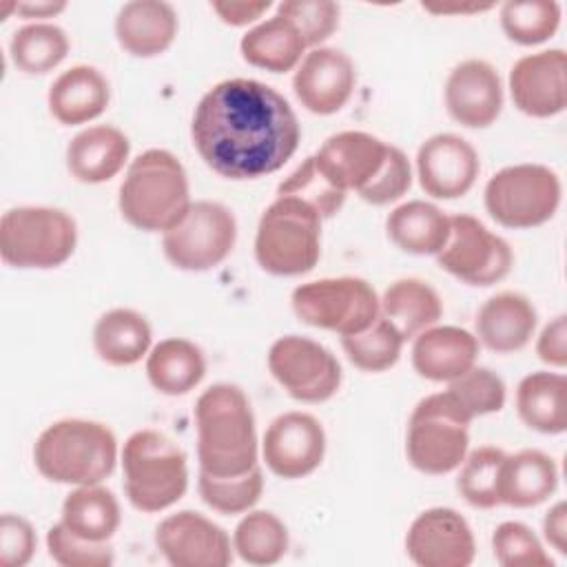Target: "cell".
Instances as JSON below:
<instances>
[{"label":"cell","mask_w":567,"mask_h":567,"mask_svg":"<svg viewBox=\"0 0 567 567\" xmlns=\"http://www.w3.org/2000/svg\"><path fill=\"white\" fill-rule=\"evenodd\" d=\"M381 315L394 323L403 339H414L419 332L436 326L443 315L439 292L423 279L403 277L392 281L379 299Z\"/></svg>","instance_id":"cell-33"},{"label":"cell","mask_w":567,"mask_h":567,"mask_svg":"<svg viewBox=\"0 0 567 567\" xmlns=\"http://www.w3.org/2000/svg\"><path fill=\"white\" fill-rule=\"evenodd\" d=\"M538 323L534 303L514 290H503L489 297L476 312V339L498 354L523 350Z\"/></svg>","instance_id":"cell-22"},{"label":"cell","mask_w":567,"mask_h":567,"mask_svg":"<svg viewBox=\"0 0 567 567\" xmlns=\"http://www.w3.org/2000/svg\"><path fill=\"white\" fill-rule=\"evenodd\" d=\"M210 9L226 24L246 27L250 22H257L270 9V2L268 0H215L210 2Z\"/></svg>","instance_id":"cell-49"},{"label":"cell","mask_w":567,"mask_h":567,"mask_svg":"<svg viewBox=\"0 0 567 567\" xmlns=\"http://www.w3.org/2000/svg\"><path fill=\"white\" fill-rule=\"evenodd\" d=\"M9 53L20 71L40 75L55 69L66 58L69 35L53 22H29L13 31Z\"/></svg>","instance_id":"cell-35"},{"label":"cell","mask_w":567,"mask_h":567,"mask_svg":"<svg viewBox=\"0 0 567 567\" xmlns=\"http://www.w3.org/2000/svg\"><path fill=\"white\" fill-rule=\"evenodd\" d=\"M131 153L128 137L111 126L97 124L80 131L66 146L69 173L82 184H102L115 177Z\"/></svg>","instance_id":"cell-26"},{"label":"cell","mask_w":567,"mask_h":567,"mask_svg":"<svg viewBox=\"0 0 567 567\" xmlns=\"http://www.w3.org/2000/svg\"><path fill=\"white\" fill-rule=\"evenodd\" d=\"M151 326L144 315L131 308H113L93 326V348L109 365H133L148 354Z\"/></svg>","instance_id":"cell-31"},{"label":"cell","mask_w":567,"mask_h":567,"mask_svg":"<svg viewBox=\"0 0 567 567\" xmlns=\"http://www.w3.org/2000/svg\"><path fill=\"white\" fill-rule=\"evenodd\" d=\"M536 354L543 363L551 368L567 365V317L558 315L551 319L536 341Z\"/></svg>","instance_id":"cell-48"},{"label":"cell","mask_w":567,"mask_h":567,"mask_svg":"<svg viewBox=\"0 0 567 567\" xmlns=\"http://www.w3.org/2000/svg\"><path fill=\"white\" fill-rule=\"evenodd\" d=\"M478 171V153L461 135L436 133L419 146V184L427 195L436 199L463 197L474 186Z\"/></svg>","instance_id":"cell-17"},{"label":"cell","mask_w":567,"mask_h":567,"mask_svg":"<svg viewBox=\"0 0 567 567\" xmlns=\"http://www.w3.org/2000/svg\"><path fill=\"white\" fill-rule=\"evenodd\" d=\"M66 9L62 0H38V2H16V13L22 18H53Z\"/></svg>","instance_id":"cell-51"},{"label":"cell","mask_w":567,"mask_h":567,"mask_svg":"<svg viewBox=\"0 0 567 567\" xmlns=\"http://www.w3.org/2000/svg\"><path fill=\"white\" fill-rule=\"evenodd\" d=\"M197 489L210 509L219 514H241L252 509L259 501L264 492V474L259 465L239 476H210L199 472Z\"/></svg>","instance_id":"cell-40"},{"label":"cell","mask_w":567,"mask_h":567,"mask_svg":"<svg viewBox=\"0 0 567 567\" xmlns=\"http://www.w3.org/2000/svg\"><path fill=\"white\" fill-rule=\"evenodd\" d=\"M237 219L233 210L219 202H193L188 213L162 235L166 259L190 272L219 266L235 248Z\"/></svg>","instance_id":"cell-11"},{"label":"cell","mask_w":567,"mask_h":567,"mask_svg":"<svg viewBox=\"0 0 567 567\" xmlns=\"http://www.w3.org/2000/svg\"><path fill=\"white\" fill-rule=\"evenodd\" d=\"M206 359L199 346L182 337H168L153 346L146 357V377L151 385L166 396L188 394L202 383Z\"/></svg>","instance_id":"cell-29"},{"label":"cell","mask_w":567,"mask_h":567,"mask_svg":"<svg viewBox=\"0 0 567 567\" xmlns=\"http://www.w3.org/2000/svg\"><path fill=\"white\" fill-rule=\"evenodd\" d=\"M388 146L390 144L370 133L341 131L319 146L315 162L337 188L357 193L379 173Z\"/></svg>","instance_id":"cell-21"},{"label":"cell","mask_w":567,"mask_h":567,"mask_svg":"<svg viewBox=\"0 0 567 567\" xmlns=\"http://www.w3.org/2000/svg\"><path fill=\"white\" fill-rule=\"evenodd\" d=\"M445 109L467 128H485L503 109V84L496 69L478 58L458 62L445 80Z\"/></svg>","instance_id":"cell-20"},{"label":"cell","mask_w":567,"mask_h":567,"mask_svg":"<svg viewBox=\"0 0 567 567\" xmlns=\"http://www.w3.org/2000/svg\"><path fill=\"white\" fill-rule=\"evenodd\" d=\"M177 29V11L164 0H133L122 4L115 16V38L135 58L164 53L173 44Z\"/></svg>","instance_id":"cell-24"},{"label":"cell","mask_w":567,"mask_h":567,"mask_svg":"<svg viewBox=\"0 0 567 567\" xmlns=\"http://www.w3.org/2000/svg\"><path fill=\"white\" fill-rule=\"evenodd\" d=\"M543 532L547 543L565 554L567 551V505L565 501H558L554 507H549V512L543 518Z\"/></svg>","instance_id":"cell-50"},{"label":"cell","mask_w":567,"mask_h":567,"mask_svg":"<svg viewBox=\"0 0 567 567\" xmlns=\"http://www.w3.org/2000/svg\"><path fill=\"white\" fill-rule=\"evenodd\" d=\"M38 472L64 485H97L117 463V441L109 425L89 419L51 423L33 445Z\"/></svg>","instance_id":"cell-4"},{"label":"cell","mask_w":567,"mask_h":567,"mask_svg":"<svg viewBox=\"0 0 567 567\" xmlns=\"http://www.w3.org/2000/svg\"><path fill=\"white\" fill-rule=\"evenodd\" d=\"M111 100L109 80L89 64H75L62 71L49 86V111L64 124L75 126L100 117Z\"/></svg>","instance_id":"cell-25"},{"label":"cell","mask_w":567,"mask_h":567,"mask_svg":"<svg viewBox=\"0 0 567 567\" xmlns=\"http://www.w3.org/2000/svg\"><path fill=\"white\" fill-rule=\"evenodd\" d=\"M261 454L272 474L281 478H303L323 461V425L308 412H284L268 425Z\"/></svg>","instance_id":"cell-16"},{"label":"cell","mask_w":567,"mask_h":567,"mask_svg":"<svg viewBox=\"0 0 567 567\" xmlns=\"http://www.w3.org/2000/svg\"><path fill=\"white\" fill-rule=\"evenodd\" d=\"M190 204L186 171L171 151L148 148L128 164L117 206L131 226L164 235L188 213Z\"/></svg>","instance_id":"cell-3"},{"label":"cell","mask_w":567,"mask_h":567,"mask_svg":"<svg viewBox=\"0 0 567 567\" xmlns=\"http://www.w3.org/2000/svg\"><path fill=\"white\" fill-rule=\"evenodd\" d=\"M403 343V334L383 315H379L365 330L341 337L346 357L363 372L390 370L399 361Z\"/></svg>","instance_id":"cell-38"},{"label":"cell","mask_w":567,"mask_h":567,"mask_svg":"<svg viewBox=\"0 0 567 567\" xmlns=\"http://www.w3.org/2000/svg\"><path fill=\"white\" fill-rule=\"evenodd\" d=\"M558 487L556 461L540 450H520L507 454L501 474V505L536 507Z\"/></svg>","instance_id":"cell-27"},{"label":"cell","mask_w":567,"mask_h":567,"mask_svg":"<svg viewBox=\"0 0 567 567\" xmlns=\"http://www.w3.org/2000/svg\"><path fill=\"white\" fill-rule=\"evenodd\" d=\"M410 186H412L410 162L401 148L390 144L379 173L361 190H357V195L372 206H385L403 197Z\"/></svg>","instance_id":"cell-46"},{"label":"cell","mask_w":567,"mask_h":567,"mask_svg":"<svg viewBox=\"0 0 567 567\" xmlns=\"http://www.w3.org/2000/svg\"><path fill=\"white\" fill-rule=\"evenodd\" d=\"M501 447L483 445L465 454L456 476L458 494L476 509H492L501 505V474L505 463Z\"/></svg>","instance_id":"cell-37"},{"label":"cell","mask_w":567,"mask_h":567,"mask_svg":"<svg viewBox=\"0 0 567 567\" xmlns=\"http://www.w3.org/2000/svg\"><path fill=\"white\" fill-rule=\"evenodd\" d=\"M425 11H430V13H436V16H447V13H481V11H489L494 4L492 2H487V4H476V2H472V4H421Z\"/></svg>","instance_id":"cell-52"},{"label":"cell","mask_w":567,"mask_h":567,"mask_svg":"<svg viewBox=\"0 0 567 567\" xmlns=\"http://www.w3.org/2000/svg\"><path fill=\"white\" fill-rule=\"evenodd\" d=\"M35 532L31 523L18 514H2L0 518V565L24 567L35 551Z\"/></svg>","instance_id":"cell-47"},{"label":"cell","mask_w":567,"mask_h":567,"mask_svg":"<svg viewBox=\"0 0 567 567\" xmlns=\"http://www.w3.org/2000/svg\"><path fill=\"white\" fill-rule=\"evenodd\" d=\"M199 472L239 476L257 463L259 445L248 396L233 383L206 388L195 403Z\"/></svg>","instance_id":"cell-2"},{"label":"cell","mask_w":567,"mask_h":567,"mask_svg":"<svg viewBox=\"0 0 567 567\" xmlns=\"http://www.w3.org/2000/svg\"><path fill=\"white\" fill-rule=\"evenodd\" d=\"M49 556L62 567H109L113 565V549L106 543L86 540L55 523L47 532Z\"/></svg>","instance_id":"cell-45"},{"label":"cell","mask_w":567,"mask_h":567,"mask_svg":"<svg viewBox=\"0 0 567 567\" xmlns=\"http://www.w3.org/2000/svg\"><path fill=\"white\" fill-rule=\"evenodd\" d=\"M277 13L299 31L306 47L317 49L337 31L341 9L332 0H284Z\"/></svg>","instance_id":"cell-44"},{"label":"cell","mask_w":567,"mask_h":567,"mask_svg":"<svg viewBox=\"0 0 567 567\" xmlns=\"http://www.w3.org/2000/svg\"><path fill=\"white\" fill-rule=\"evenodd\" d=\"M470 423L472 416L447 390L421 399L408 421L410 465L432 476L454 472L470 447Z\"/></svg>","instance_id":"cell-7"},{"label":"cell","mask_w":567,"mask_h":567,"mask_svg":"<svg viewBox=\"0 0 567 567\" xmlns=\"http://www.w3.org/2000/svg\"><path fill=\"white\" fill-rule=\"evenodd\" d=\"M558 24L560 4L554 0H509L501 7V29L520 47L549 40Z\"/></svg>","instance_id":"cell-39"},{"label":"cell","mask_w":567,"mask_h":567,"mask_svg":"<svg viewBox=\"0 0 567 567\" xmlns=\"http://www.w3.org/2000/svg\"><path fill=\"white\" fill-rule=\"evenodd\" d=\"M268 370L275 381L301 403H323L341 388V363L319 341L286 334L268 350Z\"/></svg>","instance_id":"cell-13"},{"label":"cell","mask_w":567,"mask_h":567,"mask_svg":"<svg viewBox=\"0 0 567 567\" xmlns=\"http://www.w3.org/2000/svg\"><path fill=\"white\" fill-rule=\"evenodd\" d=\"M560 177L545 164H514L485 184V208L505 228H536L560 206Z\"/></svg>","instance_id":"cell-9"},{"label":"cell","mask_w":567,"mask_h":567,"mask_svg":"<svg viewBox=\"0 0 567 567\" xmlns=\"http://www.w3.org/2000/svg\"><path fill=\"white\" fill-rule=\"evenodd\" d=\"M436 264L470 286H492L505 279L514 266L509 244L472 215H452L445 246Z\"/></svg>","instance_id":"cell-12"},{"label":"cell","mask_w":567,"mask_h":567,"mask_svg":"<svg viewBox=\"0 0 567 567\" xmlns=\"http://www.w3.org/2000/svg\"><path fill=\"white\" fill-rule=\"evenodd\" d=\"M233 549L248 565H275L288 551V529L266 509H248L233 534Z\"/></svg>","instance_id":"cell-36"},{"label":"cell","mask_w":567,"mask_h":567,"mask_svg":"<svg viewBox=\"0 0 567 567\" xmlns=\"http://www.w3.org/2000/svg\"><path fill=\"white\" fill-rule=\"evenodd\" d=\"M447 392L461 403V408L472 416H485L503 410L505 405V381L489 368H470L458 379L450 381Z\"/></svg>","instance_id":"cell-42"},{"label":"cell","mask_w":567,"mask_h":567,"mask_svg":"<svg viewBox=\"0 0 567 567\" xmlns=\"http://www.w3.org/2000/svg\"><path fill=\"white\" fill-rule=\"evenodd\" d=\"M567 55L563 49H545L523 55L509 71L514 106L529 117H551L567 104Z\"/></svg>","instance_id":"cell-19"},{"label":"cell","mask_w":567,"mask_h":567,"mask_svg":"<svg viewBox=\"0 0 567 567\" xmlns=\"http://www.w3.org/2000/svg\"><path fill=\"white\" fill-rule=\"evenodd\" d=\"M290 303L303 323L341 337L365 330L381 315L377 290L361 277H326L301 284L292 290Z\"/></svg>","instance_id":"cell-10"},{"label":"cell","mask_w":567,"mask_h":567,"mask_svg":"<svg viewBox=\"0 0 567 567\" xmlns=\"http://www.w3.org/2000/svg\"><path fill=\"white\" fill-rule=\"evenodd\" d=\"M193 144L226 179H257L279 171L301 140L299 120L272 86L233 78L208 89L195 106Z\"/></svg>","instance_id":"cell-1"},{"label":"cell","mask_w":567,"mask_h":567,"mask_svg":"<svg viewBox=\"0 0 567 567\" xmlns=\"http://www.w3.org/2000/svg\"><path fill=\"white\" fill-rule=\"evenodd\" d=\"M357 84L352 60L332 47L310 49L299 62L292 89L301 106L315 115H332L346 106Z\"/></svg>","instance_id":"cell-18"},{"label":"cell","mask_w":567,"mask_h":567,"mask_svg":"<svg viewBox=\"0 0 567 567\" xmlns=\"http://www.w3.org/2000/svg\"><path fill=\"white\" fill-rule=\"evenodd\" d=\"M75 244L78 224L62 208L18 206L0 219V255L13 268H58Z\"/></svg>","instance_id":"cell-8"},{"label":"cell","mask_w":567,"mask_h":567,"mask_svg":"<svg viewBox=\"0 0 567 567\" xmlns=\"http://www.w3.org/2000/svg\"><path fill=\"white\" fill-rule=\"evenodd\" d=\"M128 503L146 514L168 509L188 487L184 450L157 430L133 432L122 450Z\"/></svg>","instance_id":"cell-5"},{"label":"cell","mask_w":567,"mask_h":567,"mask_svg":"<svg viewBox=\"0 0 567 567\" xmlns=\"http://www.w3.org/2000/svg\"><path fill=\"white\" fill-rule=\"evenodd\" d=\"M155 543L173 567H226L233 560L226 529L193 509L166 516L155 529Z\"/></svg>","instance_id":"cell-15"},{"label":"cell","mask_w":567,"mask_h":567,"mask_svg":"<svg viewBox=\"0 0 567 567\" xmlns=\"http://www.w3.org/2000/svg\"><path fill=\"white\" fill-rule=\"evenodd\" d=\"M321 221L323 217L306 202L277 195L257 226V264L277 277H297L312 270L321 255Z\"/></svg>","instance_id":"cell-6"},{"label":"cell","mask_w":567,"mask_h":567,"mask_svg":"<svg viewBox=\"0 0 567 567\" xmlns=\"http://www.w3.org/2000/svg\"><path fill=\"white\" fill-rule=\"evenodd\" d=\"M122 514L115 494L106 487L97 485H78L73 492L66 494L62 503V518L60 523L95 543H106L120 527Z\"/></svg>","instance_id":"cell-34"},{"label":"cell","mask_w":567,"mask_h":567,"mask_svg":"<svg viewBox=\"0 0 567 567\" xmlns=\"http://www.w3.org/2000/svg\"><path fill=\"white\" fill-rule=\"evenodd\" d=\"M385 230L390 241L403 252L436 255L447 241L450 215L430 202L412 199L388 215Z\"/></svg>","instance_id":"cell-28"},{"label":"cell","mask_w":567,"mask_h":567,"mask_svg":"<svg viewBox=\"0 0 567 567\" xmlns=\"http://www.w3.org/2000/svg\"><path fill=\"white\" fill-rule=\"evenodd\" d=\"M478 339L458 326H430L412 343V365L427 381H454L476 365Z\"/></svg>","instance_id":"cell-23"},{"label":"cell","mask_w":567,"mask_h":567,"mask_svg":"<svg viewBox=\"0 0 567 567\" xmlns=\"http://www.w3.org/2000/svg\"><path fill=\"white\" fill-rule=\"evenodd\" d=\"M306 49L299 31L279 13L248 29L239 42L241 58L270 73H286L299 66Z\"/></svg>","instance_id":"cell-32"},{"label":"cell","mask_w":567,"mask_h":567,"mask_svg":"<svg viewBox=\"0 0 567 567\" xmlns=\"http://www.w3.org/2000/svg\"><path fill=\"white\" fill-rule=\"evenodd\" d=\"M405 551L419 567H467L476 556V543L467 520L456 509L430 507L412 520Z\"/></svg>","instance_id":"cell-14"},{"label":"cell","mask_w":567,"mask_h":567,"mask_svg":"<svg viewBox=\"0 0 567 567\" xmlns=\"http://www.w3.org/2000/svg\"><path fill=\"white\" fill-rule=\"evenodd\" d=\"M277 195H290L312 206L323 219L337 215L346 202V193L337 188L317 166L315 155L306 157L277 188Z\"/></svg>","instance_id":"cell-41"},{"label":"cell","mask_w":567,"mask_h":567,"mask_svg":"<svg viewBox=\"0 0 567 567\" xmlns=\"http://www.w3.org/2000/svg\"><path fill=\"white\" fill-rule=\"evenodd\" d=\"M494 558L503 567H551L554 560L536 534L518 520H505L492 536Z\"/></svg>","instance_id":"cell-43"},{"label":"cell","mask_w":567,"mask_h":567,"mask_svg":"<svg viewBox=\"0 0 567 567\" xmlns=\"http://www.w3.org/2000/svg\"><path fill=\"white\" fill-rule=\"evenodd\" d=\"M520 421L540 434L567 430V379L560 372H532L516 388Z\"/></svg>","instance_id":"cell-30"}]
</instances>
